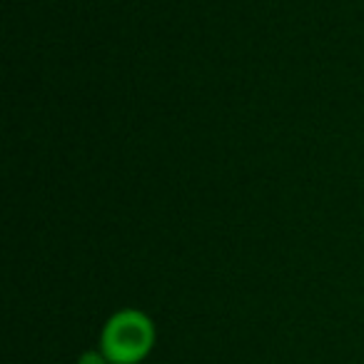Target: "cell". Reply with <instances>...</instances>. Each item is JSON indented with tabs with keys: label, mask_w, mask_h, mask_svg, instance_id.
Segmentation results:
<instances>
[{
	"label": "cell",
	"mask_w": 364,
	"mask_h": 364,
	"mask_svg": "<svg viewBox=\"0 0 364 364\" xmlns=\"http://www.w3.org/2000/svg\"><path fill=\"white\" fill-rule=\"evenodd\" d=\"M155 342L152 322L140 312H120L102 332V354L112 364H135L150 352Z\"/></svg>",
	"instance_id": "6da1fadb"
},
{
	"label": "cell",
	"mask_w": 364,
	"mask_h": 364,
	"mask_svg": "<svg viewBox=\"0 0 364 364\" xmlns=\"http://www.w3.org/2000/svg\"><path fill=\"white\" fill-rule=\"evenodd\" d=\"M80 364H107V357L100 352H85L80 357Z\"/></svg>",
	"instance_id": "7a4b0ae2"
}]
</instances>
